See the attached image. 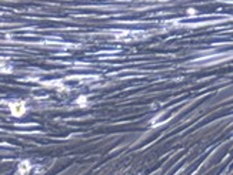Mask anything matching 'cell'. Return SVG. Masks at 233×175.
<instances>
[{"mask_svg": "<svg viewBox=\"0 0 233 175\" xmlns=\"http://www.w3.org/2000/svg\"><path fill=\"white\" fill-rule=\"evenodd\" d=\"M10 110H12V114L13 115L20 117L24 114V105H23V102H13L10 105Z\"/></svg>", "mask_w": 233, "mask_h": 175, "instance_id": "1", "label": "cell"}, {"mask_svg": "<svg viewBox=\"0 0 233 175\" xmlns=\"http://www.w3.org/2000/svg\"><path fill=\"white\" fill-rule=\"evenodd\" d=\"M30 171V164L29 161H23L22 164L19 165V174L20 175H26Z\"/></svg>", "mask_w": 233, "mask_h": 175, "instance_id": "2", "label": "cell"}]
</instances>
